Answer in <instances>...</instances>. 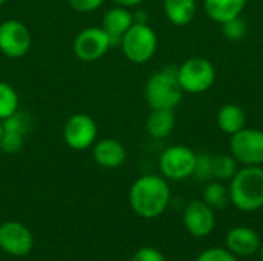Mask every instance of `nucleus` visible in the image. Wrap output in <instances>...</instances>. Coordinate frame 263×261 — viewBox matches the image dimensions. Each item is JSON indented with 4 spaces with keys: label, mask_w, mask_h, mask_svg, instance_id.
<instances>
[{
    "label": "nucleus",
    "mask_w": 263,
    "mask_h": 261,
    "mask_svg": "<svg viewBox=\"0 0 263 261\" xmlns=\"http://www.w3.org/2000/svg\"><path fill=\"white\" fill-rule=\"evenodd\" d=\"M133 212L145 220L160 217L170 206L171 189L162 175H142L129 188L128 194Z\"/></svg>",
    "instance_id": "f257e3e1"
},
{
    "label": "nucleus",
    "mask_w": 263,
    "mask_h": 261,
    "mask_svg": "<svg viewBox=\"0 0 263 261\" xmlns=\"http://www.w3.org/2000/svg\"><path fill=\"white\" fill-rule=\"evenodd\" d=\"M230 200L242 212H256L263 208V168L243 166L230 180Z\"/></svg>",
    "instance_id": "f03ea898"
},
{
    "label": "nucleus",
    "mask_w": 263,
    "mask_h": 261,
    "mask_svg": "<svg viewBox=\"0 0 263 261\" xmlns=\"http://www.w3.org/2000/svg\"><path fill=\"white\" fill-rule=\"evenodd\" d=\"M183 95V89L179 83L177 66H165L149 75L145 85V98L151 109L168 108L174 109Z\"/></svg>",
    "instance_id": "7ed1b4c3"
},
{
    "label": "nucleus",
    "mask_w": 263,
    "mask_h": 261,
    "mask_svg": "<svg viewBox=\"0 0 263 261\" xmlns=\"http://www.w3.org/2000/svg\"><path fill=\"white\" fill-rule=\"evenodd\" d=\"M125 57L133 63H145L153 58L157 49V34L148 23L134 22L122 37Z\"/></svg>",
    "instance_id": "20e7f679"
},
{
    "label": "nucleus",
    "mask_w": 263,
    "mask_h": 261,
    "mask_svg": "<svg viewBox=\"0 0 263 261\" xmlns=\"http://www.w3.org/2000/svg\"><path fill=\"white\" fill-rule=\"evenodd\" d=\"M177 75L183 92L202 94L214 85L216 68L208 58L191 57L177 66Z\"/></svg>",
    "instance_id": "39448f33"
},
{
    "label": "nucleus",
    "mask_w": 263,
    "mask_h": 261,
    "mask_svg": "<svg viewBox=\"0 0 263 261\" xmlns=\"http://www.w3.org/2000/svg\"><path fill=\"white\" fill-rule=\"evenodd\" d=\"M197 154L185 145H173L166 148L159 158L162 177L173 182H180L193 175Z\"/></svg>",
    "instance_id": "423d86ee"
},
{
    "label": "nucleus",
    "mask_w": 263,
    "mask_h": 261,
    "mask_svg": "<svg viewBox=\"0 0 263 261\" xmlns=\"http://www.w3.org/2000/svg\"><path fill=\"white\" fill-rule=\"evenodd\" d=\"M231 155L243 166L263 165V131L256 128H242L231 135Z\"/></svg>",
    "instance_id": "0eeeda50"
},
{
    "label": "nucleus",
    "mask_w": 263,
    "mask_h": 261,
    "mask_svg": "<svg viewBox=\"0 0 263 261\" xmlns=\"http://www.w3.org/2000/svg\"><path fill=\"white\" fill-rule=\"evenodd\" d=\"M99 134L97 123L92 117L77 112L72 114L63 126L65 143L74 151H85L96 143Z\"/></svg>",
    "instance_id": "6e6552de"
},
{
    "label": "nucleus",
    "mask_w": 263,
    "mask_h": 261,
    "mask_svg": "<svg viewBox=\"0 0 263 261\" xmlns=\"http://www.w3.org/2000/svg\"><path fill=\"white\" fill-rule=\"evenodd\" d=\"M31 46L28 26L20 20H5L0 23V52L11 58L23 57Z\"/></svg>",
    "instance_id": "1a4fd4ad"
},
{
    "label": "nucleus",
    "mask_w": 263,
    "mask_h": 261,
    "mask_svg": "<svg viewBox=\"0 0 263 261\" xmlns=\"http://www.w3.org/2000/svg\"><path fill=\"white\" fill-rule=\"evenodd\" d=\"M111 40L103 28L89 26L82 29L74 38V54L83 62H96L109 49Z\"/></svg>",
    "instance_id": "9d476101"
},
{
    "label": "nucleus",
    "mask_w": 263,
    "mask_h": 261,
    "mask_svg": "<svg viewBox=\"0 0 263 261\" xmlns=\"http://www.w3.org/2000/svg\"><path fill=\"white\" fill-rule=\"evenodd\" d=\"M34 237L20 222H5L0 225V249L11 257H25L32 251Z\"/></svg>",
    "instance_id": "9b49d317"
},
{
    "label": "nucleus",
    "mask_w": 263,
    "mask_h": 261,
    "mask_svg": "<svg viewBox=\"0 0 263 261\" xmlns=\"http://www.w3.org/2000/svg\"><path fill=\"white\" fill-rule=\"evenodd\" d=\"M183 226L196 238L208 237L216 228V214L203 200H193L183 211Z\"/></svg>",
    "instance_id": "f8f14e48"
},
{
    "label": "nucleus",
    "mask_w": 263,
    "mask_h": 261,
    "mask_svg": "<svg viewBox=\"0 0 263 261\" xmlns=\"http://www.w3.org/2000/svg\"><path fill=\"white\" fill-rule=\"evenodd\" d=\"M3 131L0 138V149L6 154H17L25 143V137L31 128V118L26 112L15 111L11 117L2 122Z\"/></svg>",
    "instance_id": "ddd939ff"
},
{
    "label": "nucleus",
    "mask_w": 263,
    "mask_h": 261,
    "mask_svg": "<svg viewBox=\"0 0 263 261\" xmlns=\"http://www.w3.org/2000/svg\"><path fill=\"white\" fill-rule=\"evenodd\" d=\"M262 245L260 235L248 226H234L227 232L225 246L237 258H248L259 252Z\"/></svg>",
    "instance_id": "4468645a"
},
{
    "label": "nucleus",
    "mask_w": 263,
    "mask_h": 261,
    "mask_svg": "<svg viewBox=\"0 0 263 261\" xmlns=\"http://www.w3.org/2000/svg\"><path fill=\"white\" fill-rule=\"evenodd\" d=\"M126 155V148L116 138H103L92 146L94 162L105 169H116L122 166Z\"/></svg>",
    "instance_id": "2eb2a0df"
},
{
    "label": "nucleus",
    "mask_w": 263,
    "mask_h": 261,
    "mask_svg": "<svg viewBox=\"0 0 263 261\" xmlns=\"http://www.w3.org/2000/svg\"><path fill=\"white\" fill-rule=\"evenodd\" d=\"M134 23V14L125 8V6H116L105 12L102 18V28L109 35L111 45L120 43L123 34L133 26Z\"/></svg>",
    "instance_id": "dca6fc26"
},
{
    "label": "nucleus",
    "mask_w": 263,
    "mask_h": 261,
    "mask_svg": "<svg viewBox=\"0 0 263 261\" xmlns=\"http://www.w3.org/2000/svg\"><path fill=\"white\" fill-rule=\"evenodd\" d=\"M248 0H203V8L206 15L222 25L234 17L242 15Z\"/></svg>",
    "instance_id": "f3484780"
},
{
    "label": "nucleus",
    "mask_w": 263,
    "mask_h": 261,
    "mask_svg": "<svg viewBox=\"0 0 263 261\" xmlns=\"http://www.w3.org/2000/svg\"><path fill=\"white\" fill-rule=\"evenodd\" d=\"M176 125V114L174 109L168 108H159L151 109L148 118H146V131L153 138H165L168 137Z\"/></svg>",
    "instance_id": "a211bd4d"
},
{
    "label": "nucleus",
    "mask_w": 263,
    "mask_h": 261,
    "mask_svg": "<svg viewBox=\"0 0 263 261\" xmlns=\"http://www.w3.org/2000/svg\"><path fill=\"white\" fill-rule=\"evenodd\" d=\"M196 11V0H163V12L170 23L176 26H186L188 23H191Z\"/></svg>",
    "instance_id": "6ab92c4d"
},
{
    "label": "nucleus",
    "mask_w": 263,
    "mask_h": 261,
    "mask_svg": "<svg viewBox=\"0 0 263 261\" xmlns=\"http://www.w3.org/2000/svg\"><path fill=\"white\" fill-rule=\"evenodd\" d=\"M245 125H247V115H245V111L239 105L227 103L219 109L217 126L223 134L233 135L239 132L242 128H245Z\"/></svg>",
    "instance_id": "aec40b11"
},
{
    "label": "nucleus",
    "mask_w": 263,
    "mask_h": 261,
    "mask_svg": "<svg viewBox=\"0 0 263 261\" xmlns=\"http://www.w3.org/2000/svg\"><path fill=\"white\" fill-rule=\"evenodd\" d=\"M202 200L211 206L214 211L217 209H225L231 200H230V189L219 180L216 182H208L206 186L203 188V195Z\"/></svg>",
    "instance_id": "412c9836"
},
{
    "label": "nucleus",
    "mask_w": 263,
    "mask_h": 261,
    "mask_svg": "<svg viewBox=\"0 0 263 261\" xmlns=\"http://www.w3.org/2000/svg\"><path fill=\"white\" fill-rule=\"evenodd\" d=\"M239 171V162L228 154H219L213 157V178L219 182L231 180Z\"/></svg>",
    "instance_id": "4be33fe9"
},
{
    "label": "nucleus",
    "mask_w": 263,
    "mask_h": 261,
    "mask_svg": "<svg viewBox=\"0 0 263 261\" xmlns=\"http://www.w3.org/2000/svg\"><path fill=\"white\" fill-rule=\"evenodd\" d=\"M15 111H18V94L12 88V85L6 82H0V120L11 117Z\"/></svg>",
    "instance_id": "5701e85b"
},
{
    "label": "nucleus",
    "mask_w": 263,
    "mask_h": 261,
    "mask_svg": "<svg viewBox=\"0 0 263 261\" xmlns=\"http://www.w3.org/2000/svg\"><path fill=\"white\" fill-rule=\"evenodd\" d=\"M222 26V35L228 40V42H240L247 37L248 34V25L247 22L242 18V15L234 17L225 23L220 25Z\"/></svg>",
    "instance_id": "b1692460"
},
{
    "label": "nucleus",
    "mask_w": 263,
    "mask_h": 261,
    "mask_svg": "<svg viewBox=\"0 0 263 261\" xmlns=\"http://www.w3.org/2000/svg\"><path fill=\"white\" fill-rule=\"evenodd\" d=\"M193 177H196L199 182H210L213 178V155L206 152L197 154Z\"/></svg>",
    "instance_id": "393cba45"
},
{
    "label": "nucleus",
    "mask_w": 263,
    "mask_h": 261,
    "mask_svg": "<svg viewBox=\"0 0 263 261\" xmlns=\"http://www.w3.org/2000/svg\"><path fill=\"white\" fill-rule=\"evenodd\" d=\"M196 261H239L227 248H210L199 254Z\"/></svg>",
    "instance_id": "a878e982"
},
{
    "label": "nucleus",
    "mask_w": 263,
    "mask_h": 261,
    "mask_svg": "<svg viewBox=\"0 0 263 261\" xmlns=\"http://www.w3.org/2000/svg\"><path fill=\"white\" fill-rule=\"evenodd\" d=\"M131 261H166V258L159 249L151 248V246H145V248H140L139 251L134 252Z\"/></svg>",
    "instance_id": "bb28decb"
},
{
    "label": "nucleus",
    "mask_w": 263,
    "mask_h": 261,
    "mask_svg": "<svg viewBox=\"0 0 263 261\" xmlns=\"http://www.w3.org/2000/svg\"><path fill=\"white\" fill-rule=\"evenodd\" d=\"M103 2L105 0H68L71 8H74L79 12H91L99 6H102Z\"/></svg>",
    "instance_id": "cd10ccee"
},
{
    "label": "nucleus",
    "mask_w": 263,
    "mask_h": 261,
    "mask_svg": "<svg viewBox=\"0 0 263 261\" xmlns=\"http://www.w3.org/2000/svg\"><path fill=\"white\" fill-rule=\"evenodd\" d=\"M114 3H117L119 6H125V8H131V6H137L145 0H112Z\"/></svg>",
    "instance_id": "c85d7f7f"
},
{
    "label": "nucleus",
    "mask_w": 263,
    "mask_h": 261,
    "mask_svg": "<svg viewBox=\"0 0 263 261\" xmlns=\"http://www.w3.org/2000/svg\"><path fill=\"white\" fill-rule=\"evenodd\" d=\"M259 254H260V257H262V261H263V240H262V245H260V249H259Z\"/></svg>",
    "instance_id": "c756f323"
},
{
    "label": "nucleus",
    "mask_w": 263,
    "mask_h": 261,
    "mask_svg": "<svg viewBox=\"0 0 263 261\" xmlns=\"http://www.w3.org/2000/svg\"><path fill=\"white\" fill-rule=\"evenodd\" d=\"M2 131H3V126H2V120H0V138H2Z\"/></svg>",
    "instance_id": "7c9ffc66"
},
{
    "label": "nucleus",
    "mask_w": 263,
    "mask_h": 261,
    "mask_svg": "<svg viewBox=\"0 0 263 261\" xmlns=\"http://www.w3.org/2000/svg\"><path fill=\"white\" fill-rule=\"evenodd\" d=\"M5 2H6V0H0V6H2V5H3Z\"/></svg>",
    "instance_id": "2f4dec72"
}]
</instances>
